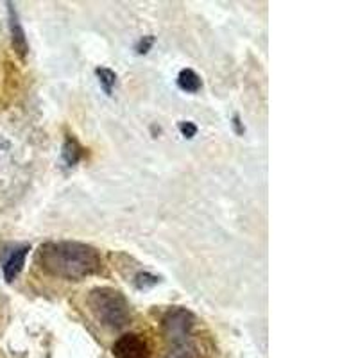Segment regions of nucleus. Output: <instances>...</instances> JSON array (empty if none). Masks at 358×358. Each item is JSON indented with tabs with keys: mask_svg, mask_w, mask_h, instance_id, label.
I'll list each match as a JSON object with an SVG mask.
<instances>
[{
	"mask_svg": "<svg viewBox=\"0 0 358 358\" xmlns=\"http://www.w3.org/2000/svg\"><path fill=\"white\" fill-rule=\"evenodd\" d=\"M178 86L187 94H197L203 88V81L192 69H183L178 73Z\"/></svg>",
	"mask_w": 358,
	"mask_h": 358,
	"instance_id": "nucleus-9",
	"label": "nucleus"
},
{
	"mask_svg": "<svg viewBox=\"0 0 358 358\" xmlns=\"http://www.w3.org/2000/svg\"><path fill=\"white\" fill-rule=\"evenodd\" d=\"M155 41H156V38L152 36V34H147V36L140 38L138 43L134 45V50H136V54H138V56H143V54H147L149 50L152 49Z\"/></svg>",
	"mask_w": 358,
	"mask_h": 358,
	"instance_id": "nucleus-12",
	"label": "nucleus"
},
{
	"mask_svg": "<svg viewBox=\"0 0 358 358\" xmlns=\"http://www.w3.org/2000/svg\"><path fill=\"white\" fill-rule=\"evenodd\" d=\"M95 76H97L99 85L104 90V94H113V88L115 85H117V73L111 69H106V66H97V69H95Z\"/></svg>",
	"mask_w": 358,
	"mask_h": 358,
	"instance_id": "nucleus-10",
	"label": "nucleus"
},
{
	"mask_svg": "<svg viewBox=\"0 0 358 358\" xmlns=\"http://www.w3.org/2000/svg\"><path fill=\"white\" fill-rule=\"evenodd\" d=\"M179 131L185 138L192 140L197 134V126L194 122H179Z\"/></svg>",
	"mask_w": 358,
	"mask_h": 358,
	"instance_id": "nucleus-13",
	"label": "nucleus"
},
{
	"mask_svg": "<svg viewBox=\"0 0 358 358\" xmlns=\"http://www.w3.org/2000/svg\"><path fill=\"white\" fill-rule=\"evenodd\" d=\"M196 328V313L190 312L188 308H183V306H172L171 310L165 312L162 319V334L169 344L194 337Z\"/></svg>",
	"mask_w": 358,
	"mask_h": 358,
	"instance_id": "nucleus-3",
	"label": "nucleus"
},
{
	"mask_svg": "<svg viewBox=\"0 0 358 358\" xmlns=\"http://www.w3.org/2000/svg\"><path fill=\"white\" fill-rule=\"evenodd\" d=\"M206 348L196 337H188L185 341L171 342L162 358H206Z\"/></svg>",
	"mask_w": 358,
	"mask_h": 358,
	"instance_id": "nucleus-6",
	"label": "nucleus"
},
{
	"mask_svg": "<svg viewBox=\"0 0 358 358\" xmlns=\"http://www.w3.org/2000/svg\"><path fill=\"white\" fill-rule=\"evenodd\" d=\"M233 126H235L236 133H238V134H244V127H242L241 117H238V115H235V117H233Z\"/></svg>",
	"mask_w": 358,
	"mask_h": 358,
	"instance_id": "nucleus-14",
	"label": "nucleus"
},
{
	"mask_svg": "<svg viewBox=\"0 0 358 358\" xmlns=\"http://www.w3.org/2000/svg\"><path fill=\"white\" fill-rule=\"evenodd\" d=\"M8 24H9V34H11V45L13 50L17 52V56L20 59H24L29 52V43L27 36H25V31L22 27L20 17H18L17 9L13 2H8Z\"/></svg>",
	"mask_w": 358,
	"mask_h": 358,
	"instance_id": "nucleus-5",
	"label": "nucleus"
},
{
	"mask_svg": "<svg viewBox=\"0 0 358 358\" xmlns=\"http://www.w3.org/2000/svg\"><path fill=\"white\" fill-rule=\"evenodd\" d=\"M134 287L138 290H147V289H152L155 285L159 283V278L155 276L151 273H138L134 276Z\"/></svg>",
	"mask_w": 358,
	"mask_h": 358,
	"instance_id": "nucleus-11",
	"label": "nucleus"
},
{
	"mask_svg": "<svg viewBox=\"0 0 358 358\" xmlns=\"http://www.w3.org/2000/svg\"><path fill=\"white\" fill-rule=\"evenodd\" d=\"M115 358H151V346L149 342L138 334H124L115 341L113 348Z\"/></svg>",
	"mask_w": 358,
	"mask_h": 358,
	"instance_id": "nucleus-4",
	"label": "nucleus"
},
{
	"mask_svg": "<svg viewBox=\"0 0 358 358\" xmlns=\"http://www.w3.org/2000/svg\"><path fill=\"white\" fill-rule=\"evenodd\" d=\"M29 251H31V245L29 244L15 245V248L11 249V252H9L8 258L4 260V265H2L4 280L8 281V283H13V281L18 278V274L24 271V265H25V260H27Z\"/></svg>",
	"mask_w": 358,
	"mask_h": 358,
	"instance_id": "nucleus-7",
	"label": "nucleus"
},
{
	"mask_svg": "<svg viewBox=\"0 0 358 358\" xmlns=\"http://www.w3.org/2000/svg\"><path fill=\"white\" fill-rule=\"evenodd\" d=\"M62 156L63 162L66 163V167H76L83 159V156H85V149L73 136H66L65 143H63Z\"/></svg>",
	"mask_w": 358,
	"mask_h": 358,
	"instance_id": "nucleus-8",
	"label": "nucleus"
},
{
	"mask_svg": "<svg viewBox=\"0 0 358 358\" xmlns=\"http://www.w3.org/2000/svg\"><path fill=\"white\" fill-rule=\"evenodd\" d=\"M86 305L95 319L110 330H122L131 321V305L127 297L113 287H97L90 290Z\"/></svg>",
	"mask_w": 358,
	"mask_h": 358,
	"instance_id": "nucleus-2",
	"label": "nucleus"
},
{
	"mask_svg": "<svg viewBox=\"0 0 358 358\" xmlns=\"http://www.w3.org/2000/svg\"><path fill=\"white\" fill-rule=\"evenodd\" d=\"M36 264L45 274L59 280L81 281L102 271L101 252L76 241H49L36 251Z\"/></svg>",
	"mask_w": 358,
	"mask_h": 358,
	"instance_id": "nucleus-1",
	"label": "nucleus"
}]
</instances>
